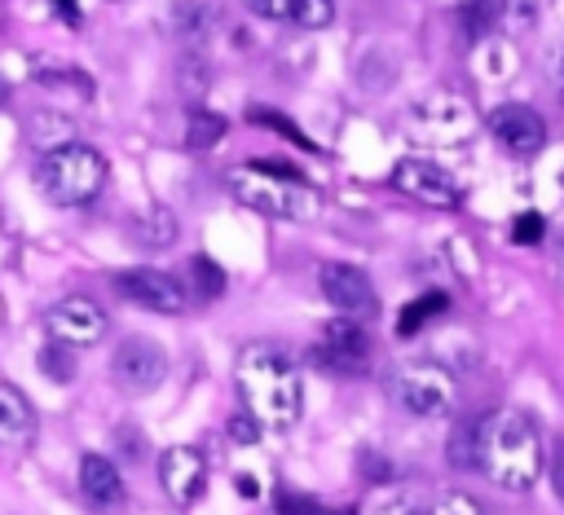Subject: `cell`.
<instances>
[{
  "instance_id": "6da1fadb",
  "label": "cell",
  "mask_w": 564,
  "mask_h": 515,
  "mask_svg": "<svg viewBox=\"0 0 564 515\" xmlns=\"http://www.w3.org/2000/svg\"><path fill=\"white\" fill-rule=\"evenodd\" d=\"M234 383L238 396L247 405V414L269 427V431H291L300 423L304 409V383H300V365L291 352L273 348V343H251L238 352L234 365Z\"/></svg>"
},
{
  "instance_id": "7a4b0ae2",
  "label": "cell",
  "mask_w": 564,
  "mask_h": 515,
  "mask_svg": "<svg viewBox=\"0 0 564 515\" xmlns=\"http://www.w3.org/2000/svg\"><path fill=\"white\" fill-rule=\"evenodd\" d=\"M476 467L507 493H529L542 475V436L520 409L476 418Z\"/></svg>"
},
{
  "instance_id": "3957f363",
  "label": "cell",
  "mask_w": 564,
  "mask_h": 515,
  "mask_svg": "<svg viewBox=\"0 0 564 515\" xmlns=\"http://www.w3.org/2000/svg\"><path fill=\"white\" fill-rule=\"evenodd\" d=\"M229 194L273 220H313L322 211V198L313 185L300 180V172L291 163H269V158H251L242 167L229 172Z\"/></svg>"
},
{
  "instance_id": "277c9868",
  "label": "cell",
  "mask_w": 564,
  "mask_h": 515,
  "mask_svg": "<svg viewBox=\"0 0 564 515\" xmlns=\"http://www.w3.org/2000/svg\"><path fill=\"white\" fill-rule=\"evenodd\" d=\"M35 185L53 207H84L106 189V158L84 141H62L40 154Z\"/></svg>"
},
{
  "instance_id": "5b68a950",
  "label": "cell",
  "mask_w": 564,
  "mask_h": 515,
  "mask_svg": "<svg viewBox=\"0 0 564 515\" xmlns=\"http://www.w3.org/2000/svg\"><path fill=\"white\" fill-rule=\"evenodd\" d=\"M388 396L401 414L410 418H441L454 409V396H458V383L454 374L441 365V361H427V357H414V361H401L392 374H388Z\"/></svg>"
},
{
  "instance_id": "8992f818",
  "label": "cell",
  "mask_w": 564,
  "mask_h": 515,
  "mask_svg": "<svg viewBox=\"0 0 564 515\" xmlns=\"http://www.w3.org/2000/svg\"><path fill=\"white\" fill-rule=\"evenodd\" d=\"M405 132L423 145H463L476 132V110L467 97L436 88L405 110Z\"/></svg>"
},
{
  "instance_id": "52a82bcc",
  "label": "cell",
  "mask_w": 564,
  "mask_h": 515,
  "mask_svg": "<svg viewBox=\"0 0 564 515\" xmlns=\"http://www.w3.org/2000/svg\"><path fill=\"white\" fill-rule=\"evenodd\" d=\"M392 189L414 198V202H423V207H441V211L463 202V185L445 167H436L427 158H401L392 167Z\"/></svg>"
},
{
  "instance_id": "ba28073f",
  "label": "cell",
  "mask_w": 564,
  "mask_h": 515,
  "mask_svg": "<svg viewBox=\"0 0 564 515\" xmlns=\"http://www.w3.org/2000/svg\"><path fill=\"white\" fill-rule=\"evenodd\" d=\"M44 330L62 348H93L106 335V313L88 295H66L44 313Z\"/></svg>"
},
{
  "instance_id": "9c48e42d",
  "label": "cell",
  "mask_w": 564,
  "mask_h": 515,
  "mask_svg": "<svg viewBox=\"0 0 564 515\" xmlns=\"http://www.w3.org/2000/svg\"><path fill=\"white\" fill-rule=\"evenodd\" d=\"M110 370H115V383H119L128 396H150V392L167 379V352H163L154 339L132 335V339L119 343Z\"/></svg>"
},
{
  "instance_id": "30bf717a",
  "label": "cell",
  "mask_w": 564,
  "mask_h": 515,
  "mask_svg": "<svg viewBox=\"0 0 564 515\" xmlns=\"http://www.w3.org/2000/svg\"><path fill=\"white\" fill-rule=\"evenodd\" d=\"M370 361V339L361 330V321L339 317L322 330V343H313V365L330 370V374H357Z\"/></svg>"
},
{
  "instance_id": "8fae6325",
  "label": "cell",
  "mask_w": 564,
  "mask_h": 515,
  "mask_svg": "<svg viewBox=\"0 0 564 515\" xmlns=\"http://www.w3.org/2000/svg\"><path fill=\"white\" fill-rule=\"evenodd\" d=\"M485 128H489V136H494L507 154H516V158H529V154H538V150L546 145V123H542V114L529 110V106H520V101H507V106L489 110Z\"/></svg>"
},
{
  "instance_id": "7c38bea8",
  "label": "cell",
  "mask_w": 564,
  "mask_h": 515,
  "mask_svg": "<svg viewBox=\"0 0 564 515\" xmlns=\"http://www.w3.org/2000/svg\"><path fill=\"white\" fill-rule=\"evenodd\" d=\"M115 291L150 313H185V286L163 269H123L115 273Z\"/></svg>"
},
{
  "instance_id": "4fadbf2b",
  "label": "cell",
  "mask_w": 564,
  "mask_h": 515,
  "mask_svg": "<svg viewBox=\"0 0 564 515\" xmlns=\"http://www.w3.org/2000/svg\"><path fill=\"white\" fill-rule=\"evenodd\" d=\"M322 295L330 308H339V317H352V321L375 317L379 308L370 277L357 264H322Z\"/></svg>"
},
{
  "instance_id": "5bb4252c",
  "label": "cell",
  "mask_w": 564,
  "mask_h": 515,
  "mask_svg": "<svg viewBox=\"0 0 564 515\" xmlns=\"http://www.w3.org/2000/svg\"><path fill=\"white\" fill-rule=\"evenodd\" d=\"M159 484L176 506H194L207 484V458L189 445H172L159 458Z\"/></svg>"
},
{
  "instance_id": "9a60e30c",
  "label": "cell",
  "mask_w": 564,
  "mask_h": 515,
  "mask_svg": "<svg viewBox=\"0 0 564 515\" xmlns=\"http://www.w3.org/2000/svg\"><path fill=\"white\" fill-rule=\"evenodd\" d=\"M31 436H35L31 401L13 383H0V449H26Z\"/></svg>"
},
{
  "instance_id": "2e32d148",
  "label": "cell",
  "mask_w": 564,
  "mask_h": 515,
  "mask_svg": "<svg viewBox=\"0 0 564 515\" xmlns=\"http://www.w3.org/2000/svg\"><path fill=\"white\" fill-rule=\"evenodd\" d=\"M79 493L93 506H119L123 502V480H119L115 462L101 458V453H84L79 458Z\"/></svg>"
},
{
  "instance_id": "e0dca14e",
  "label": "cell",
  "mask_w": 564,
  "mask_h": 515,
  "mask_svg": "<svg viewBox=\"0 0 564 515\" xmlns=\"http://www.w3.org/2000/svg\"><path fill=\"white\" fill-rule=\"evenodd\" d=\"M516 48L507 44V40H480V48H476V70H480V79H507V75H516Z\"/></svg>"
},
{
  "instance_id": "ac0fdd59",
  "label": "cell",
  "mask_w": 564,
  "mask_h": 515,
  "mask_svg": "<svg viewBox=\"0 0 564 515\" xmlns=\"http://www.w3.org/2000/svg\"><path fill=\"white\" fill-rule=\"evenodd\" d=\"M449 308V299L441 295V291H427V295H419V299H410L405 308H401V317H397V335H414L419 326H427L432 317H441Z\"/></svg>"
},
{
  "instance_id": "d6986e66",
  "label": "cell",
  "mask_w": 564,
  "mask_h": 515,
  "mask_svg": "<svg viewBox=\"0 0 564 515\" xmlns=\"http://www.w3.org/2000/svg\"><path fill=\"white\" fill-rule=\"evenodd\" d=\"M207 26H212V9H207L203 0H176V4H172V31H176V35L198 40Z\"/></svg>"
},
{
  "instance_id": "ffe728a7",
  "label": "cell",
  "mask_w": 564,
  "mask_h": 515,
  "mask_svg": "<svg viewBox=\"0 0 564 515\" xmlns=\"http://www.w3.org/2000/svg\"><path fill=\"white\" fill-rule=\"evenodd\" d=\"M220 136H225V119H220V114L194 110V114L185 119V145H189V150H212Z\"/></svg>"
},
{
  "instance_id": "44dd1931",
  "label": "cell",
  "mask_w": 564,
  "mask_h": 515,
  "mask_svg": "<svg viewBox=\"0 0 564 515\" xmlns=\"http://www.w3.org/2000/svg\"><path fill=\"white\" fill-rule=\"evenodd\" d=\"M172 238H176V220H172L167 207H150V211L137 220V242H145V246H167Z\"/></svg>"
},
{
  "instance_id": "7402d4cb",
  "label": "cell",
  "mask_w": 564,
  "mask_h": 515,
  "mask_svg": "<svg viewBox=\"0 0 564 515\" xmlns=\"http://www.w3.org/2000/svg\"><path fill=\"white\" fill-rule=\"evenodd\" d=\"M189 286H194V299H212V295H220V291H225V273H220V264L207 260V255H194V260H189Z\"/></svg>"
},
{
  "instance_id": "603a6c76",
  "label": "cell",
  "mask_w": 564,
  "mask_h": 515,
  "mask_svg": "<svg viewBox=\"0 0 564 515\" xmlns=\"http://www.w3.org/2000/svg\"><path fill=\"white\" fill-rule=\"evenodd\" d=\"M361 515H423V506L414 497H405L401 489H379V493H370Z\"/></svg>"
},
{
  "instance_id": "cb8c5ba5",
  "label": "cell",
  "mask_w": 564,
  "mask_h": 515,
  "mask_svg": "<svg viewBox=\"0 0 564 515\" xmlns=\"http://www.w3.org/2000/svg\"><path fill=\"white\" fill-rule=\"evenodd\" d=\"M542 18V0H502L498 4V22L507 31H533Z\"/></svg>"
},
{
  "instance_id": "d4e9b609",
  "label": "cell",
  "mask_w": 564,
  "mask_h": 515,
  "mask_svg": "<svg viewBox=\"0 0 564 515\" xmlns=\"http://www.w3.org/2000/svg\"><path fill=\"white\" fill-rule=\"evenodd\" d=\"M291 22L304 26V31H322V26L335 22V0H295Z\"/></svg>"
},
{
  "instance_id": "484cf974",
  "label": "cell",
  "mask_w": 564,
  "mask_h": 515,
  "mask_svg": "<svg viewBox=\"0 0 564 515\" xmlns=\"http://www.w3.org/2000/svg\"><path fill=\"white\" fill-rule=\"evenodd\" d=\"M247 119H251V123H269V128H273L278 136H286V141H295L300 150H313V141H308V136H304V132H300V128H295V123H291L286 114H273V110H264V106H256V110H247Z\"/></svg>"
},
{
  "instance_id": "4316f807",
  "label": "cell",
  "mask_w": 564,
  "mask_h": 515,
  "mask_svg": "<svg viewBox=\"0 0 564 515\" xmlns=\"http://www.w3.org/2000/svg\"><path fill=\"white\" fill-rule=\"evenodd\" d=\"M449 462L454 467H476V423H463L449 436Z\"/></svg>"
},
{
  "instance_id": "83f0119b",
  "label": "cell",
  "mask_w": 564,
  "mask_h": 515,
  "mask_svg": "<svg viewBox=\"0 0 564 515\" xmlns=\"http://www.w3.org/2000/svg\"><path fill=\"white\" fill-rule=\"evenodd\" d=\"M542 233H546V220H542L538 211H520V216L511 220V242H520V246H538Z\"/></svg>"
},
{
  "instance_id": "f1b7e54d",
  "label": "cell",
  "mask_w": 564,
  "mask_h": 515,
  "mask_svg": "<svg viewBox=\"0 0 564 515\" xmlns=\"http://www.w3.org/2000/svg\"><path fill=\"white\" fill-rule=\"evenodd\" d=\"M35 79H40V84H66V88L75 84L84 97L93 92V79H88V75H79V70H62V66H40V70H35Z\"/></svg>"
},
{
  "instance_id": "f546056e",
  "label": "cell",
  "mask_w": 564,
  "mask_h": 515,
  "mask_svg": "<svg viewBox=\"0 0 564 515\" xmlns=\"http://www.w3.org/2000/svg\"><path fill=\"white\" fill-rule=\"evenodd\" d=\"M432 515H485V511H480V502L467 497V493H441L436 506H432Z\"/></svg>"
},
{
  "instance_id": "4dcf8cb0",
  "label": "cell",
  "mask_w": 564,
  "mask_h": 515,
  "mask_svg": "<svg viewBox=\"0 0 564 515\" xmlns=\"http://www.w3.org/2000/svg\"><path fill=\"white\" fill-rule=\"evenodd\" d=\"M242 4L269 22H291V13H295V0H242Z\"/></svg>"
},
{
  "instance_id": "1f68e13d",
  "label": "cell",
  "mask_w": 564,
  "mask_h": 515,
  "mask_svg": "<svg viewBox=\"0 0 564 515\" xmlns=\"http://www.w3.org/2000/svg\"><path fill=\"white\" fill-rule=\"evenodd\" d=\"M278 515H317V502L300 493H278Z\"/></svg>"
},
{
  "instance_id": "d6a6232c",
  "label": "cell",
  "mask_w": 564,
  "mask_h": 515,
  "mask_svg": "<svg viewBox=\"0 0 564 515\" xmlns=\"http://www.w3.org/2000/svg\"><path fill=\"white\" fill-rule=\"evenodd\" d=\"M546 79H551V88H555V97L564 101V44L551 53V62H546Z\"/></svg>"
},
{
  "instance_id": "836d02e7",
  "label": "cell",
  "mask_w": 564,
  "mask_h": 515,
  "mask_svg": "<svg viewBox=\"0 0 564 515\" xmlns=\"http://www.w3.org/2000/svg\"><path fill=\"white\" fill-rule=\"evenodd\" d=\"M256 427H260V423H256L251 414H238V418L229 423V436H234V440H247V445H251V440H256Z\"/></svg>"
},
{
  "instance_id": "e575fe53",
  "label": "cell",
  "mask_w": 564,
  "mask_h": 515,
  "mask_svg": "<svg viewBox=\"0 0 564 515\" xmlns=\"http://www.w3.org/2000/svg\"><path fill=\"white\" fill-rule=\"evenodd\" d=\"M53 9H57L62 22H70V26L79 22V0H53Z\"/></svg>"
},
{
  "instance_id": "d590c367",
  "label": "cell",
  "mask_w": 564,
  "mask_h": 515,
  "mask_svg": "<svg viewBox=\"0 0 564 515\" xmlns=\"http://www.w3.org/2000/svg\"><path fill=\"white\" fill-rule=\"evenodd\" d=\"M238 493H242V497H256L260 489H256V480H251V475H238Z\"/></svg>"
},
{
  "instance_id": "8d00e7d4",
  "label": "cell",
  "mask_w": 564,
  "mask_h": 515,
  "mask_svg": "<svg viewBox=\"0 0 564 515\" xmlns=\"http://www.w3.org/2000/svg\"><path fill=\"white\" fill-rule=\"evenodd\" d=\"M4 101H9V79L0 75V106H4Z\"/></svg>"
},
{
  "instance_id": "74e56055",
  "label": "cell",
  "mask_w": 564,
  "mask_h": 515,
  "mask_svg": "<svg viewBox=\"0 0 564 515\" xmlns=\"http://www.w3.org/2000/svg\"><path fill=\"white\" fill-rule=\"evenodd\" d=\"M555 269H560V282H564V246H560V255H555Z\"/></svg>"
},
{
  "instance_id": "f35d334b",
  "label": "cell",
  "mask_w": 564,
  "mask_h": 515,
  "mask_svg": "<svg viewBox=\"0 0 564 515\" xmlns=\"http://www.w3.org/2000/svg\"><path fill=\"white\" fill-rule=\"evenodd\" d=\"M0 321H4V299H0Z\"/></svg>"
},
{
  "instance_id": "ab89813d",
  "label": "cell",
  "mask_w": 564,
  "mask_h": 515,
  "mask_svg": "<svg viewBox=\"0 0 564 515\" xmlns=\"http://www.w3.org/2000/svg\"><path fill=\"white\" fill-rule=\"evenodd\" d=\"M335 515H352V511H335Z\"/></svg>"
},
{
  "instance_id": "60d3db41",
  "label": "cell",
  "mask_w": 564,
  "mask_h": 515,
  "mask_svg": "<svg viewBox=\"0 0 564 515\" xmlns=\"http://www.w3.org/2000/svg\"><path fill=\"white\" fill-rule=\"evenodd\" d=\"M110 4H115V0H110Z\"/></svg>"
}]
</instances>
